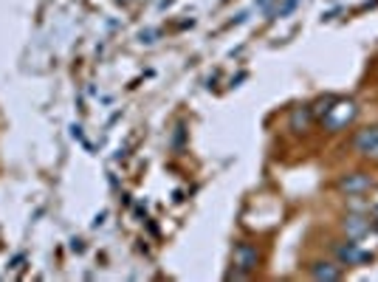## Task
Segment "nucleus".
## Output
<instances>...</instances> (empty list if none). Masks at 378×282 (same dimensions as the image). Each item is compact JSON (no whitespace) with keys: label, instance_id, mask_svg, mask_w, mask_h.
<instances>
[{"label":"nucleus","instance_id":"obj_1","mask_svg":"<svg viewBox=\"0 0 378 282\" xmlns=\"http://www.w3.org/2000/svg\"><path fill=\"white\" fill-rule=\"evenodd\" d=\"M356 116V105L353 102H344V99H333L331 108L322 113V124L328 127V130H342L344 124H350Z\"/></svg>","mask_w":378,"mask_h":282},{"label":"nucleus","instance_id":"obj_2","mask_svg":"<svg viewBox=\"0 0 378 282\" xmlns=\"http://www.w3.org/2000/svg\"><path fill=\"white\" fill-rule=\"evenodd\" d=\"M353 147L362 152L364 158H378V127H367V130H359L353 139Z\"/></svg>","mask_w":378,"mask_h":282},{"label":"nucleus","instance_id":"obj_3","mask_svg":"<svg viewBox=\"0 0 378 282\" xmlns=\"http://www.w3.org/2000/svg\"><path fill=\"white\" fill-rule=\"evenodd\" d=\"M257 263H260V254H257V248H254V246H249V243H240V246L234 248V268H237V271H243V274H252V271L257 268Z\"/></svg>","mask_w":378,"mask_h":282},{"label":"nucleus","instance_id":"obj_4","mask_svg":"<svg viewBox=\"0 0 378 282\" xmlns=\"http://www.w3.org/2000/svg\"><path fill=\"white\" fill-rule=\"evenodd\" d=\"M339 187H342L347 195H362V192H367V189H370V178H367V175H362V172H353V175H347Z\"/></svg>","mask_w":378,"mask_h":282},{"label":"nucleus","instance_id":"obj_5","mask_svg":"<svg viewBox=\"0 0 378 282\" xmlns=\"http://www.w3.org/2000/svg\"><path fill=\"white\" fill-rule=\"evenodd\" d=\"M336 254H339V260L342 263H347V266H356V263H362V260H367V254L356 246V243H347V246H339L336 248Z\"/></svg>","mask_w":378,"mask_h":282},{"label":"nucleus","instance_id":"obj_6","mask_svg":"<svg viewBox=\"0 0 378 282\" xmlns=\"http://www.w3.org/2000/svg\"><path fill=\"white\" fill-rule=\"evenodd\" d=\"M344 228H347V235L350 237H362L367 228H370V220H364V218H347V223H344Z\"/></svg>","mask_w":378,"mask_h":282},{"label":"nucleus","instance_id":"obj_7","mask_svg":"<svg viewBox=\"0 0 378 282\" xmlns=\"http://www.w3.org/2000/svg\"><path fill=\"white\" fill-rule=\"evenodd\" d=\"M313 277H316V279H339L342 271H339V268H331V263H316V266H313Z\"/></svg>","mask_w":378,"mask_h":282},{"label":"nucleus","instance_id":"obj_8","mask_svg":"<svg viewBox=\"0 0 378 282\" xmlns=\"http://www.w3.org/2000/svg\"><path fill=\"white\" fill-rule=\"evenodd\" d=\"M308 121H311V110H296V113L291 116L293 130H305V127H308Z\"/></svg>","mask_w":378,"mask_h":282},{"label":"nucleus","instance_id":"obj_9","mask_svg":"<svg viewBox=\"0 0 378 282\" xmlns=\"http://www.w3.org/2000/svg\"><path fill=\"white\" fill-rule=\"evenodd\" d=\"M375 218H378V212H375Z\"/></svg>","mask_w":378,"mask_h":282}]
</instances>
